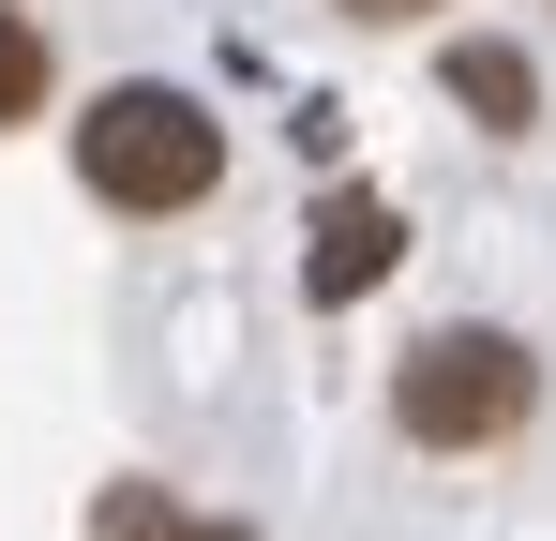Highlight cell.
Returning <instances> with one entry per match:
<instances>
[{
  "instance_id": "obj_1",
  "label": "cell",
  "mask_w": 556,
  "mask_h": 541,
  "mask_svg": "<svg viewBox=\"0 0 556 541\" xmlns=\"http://www.w3.org/2000/svg\"><path fill=\"white\" fill-rule=\"evenodd\" d=\"M76 180H91L105 211H195L211 180H226V121L195 105V90H166V76H121L76 121Z\"/></svg>"
},
{
  "instance_id": "obj_2",
  "label": "cell",
  "mask_w": 556,
  "mask_h": 541,
  "mask_svg": "<svg viewBox=\"0 0 556 541\" xmlns=\"http://www.w3.org/2000/svg\"><path fill=\"white\" fill-rule=\"evenodd\" d=\"M527 406H542V347L496 331V316H452V331H421V347L391 361V422L421 451H496Z\"/></svg>"
},
{
  "instance_id": "obj_3",
  "label": "cell",
  "mask_w": 556,
  "mask_h": 541,
  "mask_svg": "<svg viewBox=\"0 0 556 541\" xmlns=\"http://www.w3.org/2000/svg\"><path fill=\"white\" fill-rule=\"evenodd\" d=\"M301 241H316V256H301V286H316V301L346 316L362 286H391V256H406V211L346 180V196H316V226H301Z\"/></svg>"
},
{
  "instance_id": "obj_4",
  "label": "cell",
  "mask_w": 556,
  "mask_h": 541,
  "mask_svg": "<svg viewBox=\"0 0 556 541\" xmlns=\"http://www.w3.org/2000/svg\"><path fill=\"white\" fill-rule=\"evenodd\" d=\"M437 76H452V105L481 121V136H527V121H542V76H527V46H496V30H466Z\"/></svg>"
},
{
  "instance_id": "obj_5",
  "label": "cell",
  "mask_w": 556,
  "mask_h": 541,
  "mask_svg": "<svg viewBox=\"0 0 556 541\" xmlns=\"http://www.w3.org/2000/svg\"><path fill=\"white\" fill-rule=\"evenodd\" d=\"M46 76H61V61H46V15H30V0H0V136H15V121H46Z\"/></svg>"
},
{
  "instance_id": "obj_6",
  "label": "cell",
  "mask_w": 556,
  "mask_h": 541,
  "mask_svg": "<svg viewBox=\"0 0 556 541\" xmlns=\"http://www.w3.org/2000/svg\"><path fill=\"white\" fill-rule=\"evenodd\" d=\"M91 541H195V512L166 496V481H105V496H91Z\"/></svg>"
},
{
  "instance_id": "obj_7",
  "label": "cell",
  "mask_w": 556,
  "mask_h": 541,
  "mask_svg": "<svg viewBox=\"0 0 556 541\" xmlns=\"http://www.w3.org/2000/svg\"><path fill=\"white\" fill-rule=\"evenodd\" d=\"M346 15H362V30H406V15H437V0H346Z\"/></svg>"
},
{
  "instance_id": "obj_8",
  "label": "cell",
  "mask_w": 556,
  "mask_h": 541,
  "mask_svg": "<svg viewBox=\"0 0 556 541\" xmlns=\"http://www.w3.org/2000/svg\"><path fill=\"white\" fill-rule=\"evenodd\" d=\"M195 541H256V527H195Z\"/></svg>"
}]
</instances>
